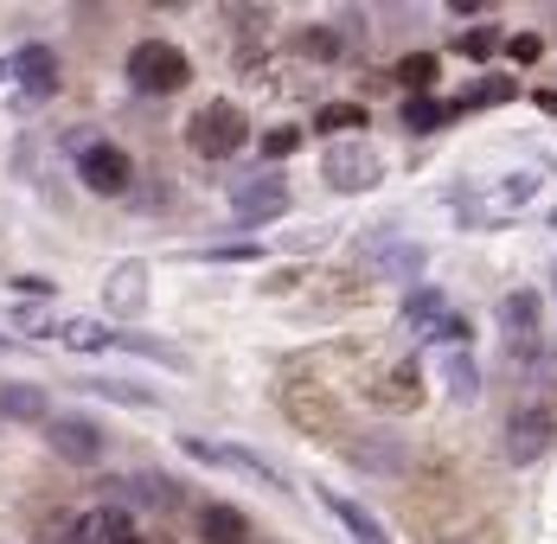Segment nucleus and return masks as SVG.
Returning a JSON list of instances; mask_svg holds the SVG:
<instances>
[{"mask_svg":"<svg viewBox=\"0 0 557 544\" xmlns=\"http://www.w3.org/2000/svg\"><path fill=\"white\" fill-rule=\"evenodd\" d=\"M231 212L244 218V224L282 218V212H288V186H282V180H244V186L231 193Z\"/></svg>","mask_w":557,"mask_h":544,"instance_id":"f8f14e48","label":"nucleus"},{"mask_svg":"<svg viewBox=\"0 0 557 544\" xmlns=\"http://www.w3.org/2000/svg\"><path fill=\"white\" fill-rule=\"evenodd\" d=\"M506 52L519 58V64H532V58L545 52V39H539V33H512V39H506Z\"/></svg>","mask_w":557,"mask_h":544,"instance_id":"c756f323","label":"nucleus"},{"mask_svg":"<svg viewBox=\"0 0 557 544\" xmlns=\"http://www.w3.org/2000/svg\"><path fill=\"white\" fill-rule=\"evenodd\" d=\"M506 97H512V84H506V77H487V84H474V90L461 97V109H481V103H506Z\"/></svg>","mask_w":557,"mask_h":544,"instance_id":"393cba45","label":"nucleus"},{"mask_svg":"<svg viewBox=\"0 0 557 544\" xmlns=\"http://www.w3.org/2000/svg\"><path fill=\"white\" fill-rule=\"evenodd\" d=\"M552 435H557L552 410H539V404H525V410H512V417H506V461H512V468H525V461H539V455L552 448Z\"/></svg>","mask_w":557,"mask_h":544,"instance_id":"423d86ee","label":"nucleus"},{"mask_svg":"<svg viewBox=\"0 0 557 544\" xmlns=\"http://www.w3.org/2000/svg\"><path fill=\"white\" fill-rule=\"evenodd\" d=\"M13 295H20V308H46V301H52V282H46V275H20Z\"/></svg>","mask_w":557,"mask_h":544,"instance_id":"b1692460","label":"nucleus"},{"mask_svg":"<svg viewBox=\"0 0 557 544\" xmlns=\"http://www.w3.org/2000/svg\"><path fill=\"white\" fill-rule=\"evenodd\" d=\"M0 353H7V333H0Z\"/></svg>","mask_w":557,"mask_h":544,"instance_id":"473e14b6","label":"nucleus"},{"mask_svg":"<svg viewBox=\"0 0 557 544\" xmlns=\"http://www.w3.org/2000/svg\"><path fill=\"white\" fill-rule=\"evenodd\" d=\"M397 77H404V84H410V90H417V97H423V90H430V84H436V58H430V52L404 58V64H397Z\"/></svg>","mask_w":557,"mask_h":544,"instance_id":"aec40b11","label":"nucleus"},{"mask_svg":"<svg viewBox=\"0 0 557 544\" xmlns=\"http://www.w3.org/2000/svg\"><path fill=\"white\" fill-rule=\"evenodd\" d=\"M443 379H448V397H455V404H474V397H481V372H474V359H468V346H448V359H443Z\"/></svg>","mask_w":557,"mask_h":544,"instance_id":"6ab92c4d","label":"nucleus"},{"mask_svg":"<svg viewBox=\"0 0 557 544\" xmlns=\"http://www.w3.org/2000/svg\"><path fill=\"white\" fill-rule=\"evenodd\" d=\"M321 499H327V512H334L339 526L352 532V544H391V532L366 512V506H359V499H346V493H334V487H321Z\"/></svg>","mask_w":557,"mask_h":544,"instance_id":"4468645a","label":"nucleus"},{"mask_svg":"<svg viewBox=\"0 0 557 544\" xmlns=\"http://www.w3.org/2000/svg\"><path fill=\"white\" fill-rule=\"evenodd\" d=\"M500 326H506V346L519 353V359H532L539 353V295H506L500 301Z\"/></svg>","mask_w":557,"mask_h":544,"instance_id":"9d476101","label":"nucleus"},{"mask_svg":"<svg viewBox=\"0 0 557 544\" xmlns=\"http://www.w3.org/2000/svg\"><path fill=\"white\" fill-rule=\"evenodd\" d=\"M443 115H448V109L430 103V97H410V103H404V122H410V128H436Z\"/></svg>","mask_w":557,"mask_h":544,"instance_id":"a878e982","label":"nucleus"},{"mask_svg":"<svg viewBox=\"0 0 557 544\" xmlns=\"http://www.w3.org/2000/svg\"><path fill=\"white\" fill-rule=\"evenodd\" d=\"M180 448L193 455V461H206V468H231V474H244V481H257V487H276L288 493L276 468L263 461V455H250V448H231V442H206V435H180Z\"/></svg>","mask_w":557,"mask_h":544,"instance_id":"20e7f679","label":"nucleus"},{"mask_svg":"<svg viewBox=\"0 0 557 544\" xmlns=\"http://www.w3.org/2000/svg\"><path fill=\"white\" fill-rule=\"evenodd\" d=\"M71 544H135V512L128 506H90V512H77Z\"/></svg>","mask_w":557,"mask_h":544,"instance_id":"1a4fd4ad","label":"nucleus"},{"mask_svg":"<svg viewBox=\"0 0 557 544\" xmlns=\"http://www.w3.org/2000/svg\"><path fill=\"white\" fill-rule=\"evenodd\" d=\"M128 84H135L141 97H173V90L193 84V64H186V52H180L173 39H141V46L128 52Z\"/></svg>","mask_w":557,"mask_h":544,"instance_id":"f257e3e1","label":"nucleus"},{"mask_svg":"<svg viewBox=\"0 0 557 544\" xmlns=\"http://www.w3.org/2000/svg\"><path fill=\"white\" fill-rule=\"evenodd\" d=\"M552 288H557V263H552Z\"/></svg>","mask_w":557,"mask_h":544,"instance_id":"2f4dec72","label":"nucleus"},{"mask_svg":"<svg viewBox=\"0 0 557 544\" xmlns=\"http://www.w3.org/2000/svg\"><path fill=\"white\" fill-rule=\"evenodd\" d=\"M455 46H461V52H468V58H487V52H494V46H500V33H487V26H481V33H461Z\"/></svg>","mask_w":557,"mask_h":544,"instance_id":"c85d7f7f","label":"nucleus"},{"mask_svg":"<svg viewBox=\"0 0 557 544\" xmlns=\"http://www.w3.org/2000/svg\"><path fill=\"white\" fill-rule=\"evenodd\" d=\"M0 417H20V423H46L52 404L39 384H0Z\"/></svg>","mask_w":557,"mask_h":544,"instance_id":"dca6fc26","label":"nucleus"},{"mask_svg":"<svg viewBox=\"0 0 557 544\" xmlns=\"http://www.w3.org/2000/svg\"><path fill=\"white\" fill-rule=\"evenodd\" d=\"M199 532H206V544H250V519L237 506H206L199 512Z\"/></svg>","mask_w":557,"mask_h":544,"instance_id":"f3484780","label":"nucleus"},{"mask_svg":"<svg viewBox=\"0 0 557 544\" xmlns=\"http://www.w3.org/2000/svg\"><path fill=\"white\" fill-rule=\"evenodd\" d=\"M103 308L122 314V321H135V314L148 308V270H141V263H115L110 282H103Z\"/></svg>","mask_w":557,"mask_h":544,"instance_id":"ddd939ff","label":"nucleus"},{"mask_svg":"<svg viewBox=\"0 0 557 544\" xmlns=\"http://www.w3.org/2000/svg\"><path fill=\"white\" fill-rule=\"evenodd\" d=\"M372 263L391 270V275H410V270H423V250H417V244H404V250H379Z\"/></svg>","mask_w":557,"mask_h":544,"instance_id":"4be33fe9","label":"nucleus"},{"mask_svg":"<svg viewBox=\"0 0 557 544\" xmlns=\"http://www.w3.org/2000/svg\"><path fill=\"white\" fill-rule=\"evenodd\" d=\"M90 391H97V397H115V404H154V391H141V384H122V379H97Z\"/></svg>","mask_w":557,"mask_h":544,"instance_id":"5701e85b","label":"nucleus"},{"mask_svg":"<svg viewBox=\"0 0 557 544\" xmlns=\"http://www.w3.org/2000/svg\"><path fill=\"white\" fill-rule=\"evenodd\" d=\"M301 52H314V58H339V39L327 33V26H314V33H301Z\"/></svg>","mask_w":557,"mask_h":544,"instance_id":"cd10ccee","label":"nucleus"},{"mask_svg":"<svg viewBox=\"0 0 557 544\" xmlns=\"http://www.w3.org/2000/svg\"><path fill=\"white\" fill-rule=\"evenodd\" d=\"M13 77H20V97H26V103H46V97H58V58L46 52V46H20V58H13Z\"/></svg>","mask_w":557,"mask_h":544,"instance_id":"9b49d317","label":"nucleus"},{"mask_svg":"<svg viewBox=\"0 0 557 544\" xmlns=\"http://www.w3.org/2000/svg\"><path fill=\"white\" fill-rule=\"evenodd\" d=\"M46 448L58 461H77V468H97L103 461V430L90 417H46Z\"/></svg>","mask_w":557,"mask_h":544,"instance_id":"39448f33","label":"nucleus"},{"mask_svg":"<svg viewBox=\"0 0 557 544\" xmlns=\"http://www.w3.org/2000/svg\"><path fill=\"white\" fill-rule=\"evenodd\" d=\"M77 173H84V186H90V193H103V199H122V193H128V180H135L128 154L110 148V141H90V148L77 154Z\"/></svg>","mask_w":557,"mask_h":544,"instance_id":"0eeeda50","label":"nucleus"},{"mask_svg":"<svg viewBox=\"0 0 557 544\" xmlns=\"http://www.w3.org/2000/svg\"><path fill=\"white\" fill-rule=\"evenodd\" d=\"M321 128H327V135H339V128H366V109L359 103H327L321 109Z\"/></svg>","mask_w":557,"mask_h":544,"instance_id":"412c9836","label":"nucleus"},{"mask_svg":"<svg viewBox=\"0 0 557 544\" xmlns=\"http://www.w3.org/2000/svg\"><path fill=\"white\" fill-rule=\"evenodd\" d=\"M301 148V128H270L263 135V154H295Z\"/></svg>","mask_w":557,"mask_h":544,"instance_id":"7c9ffc66","label":"nucleus"},{"mask_svg":"<svg viewBox=\"0 0 557 544\" xmlns=\"http://www.w3.org/2000/svg\"><path fill=\"white\" fill-rule=\"evenodd\" d=\"M346 455H352L359 468H372V474H404V455H397V442H391V435H359Z\"/></svg>","mask_w":557,"mask_h":544,"instance_id":"a211bd4d","label":"nucleus"},{"mask_svg":"<svg viewBox=\"0 0 557 544\" xmlns=\"http://www.w3.org/2000/svg\"><path fill=\"white\" fill-rule=\"evenodd\" d=\"M46 339L71 346V353H110V346H122V333H115L110 321H97V314H58V321L46 326Z\"/></svg>","mask_w":557,"mask_h":544,"instance_id":"6e6552de","label":"nucleus"},{"mask_svg":"<svg viewBox=\"0 0 557 544\" xmlns=\"http://www.w3.org/2000/svg\"><path fill=\"white\" fill-rule=\"evenodd\" d=\"M186 141H193V154H206V161H231V154L250 141V115L237 103H206L186 122Z\"/></svg>","mask_w":557,"mask_h":544,"instance_id":"f03ea898","label":"nucleus"},{"mask_svg":"<svg viewBox=\"0 0 557 544\" xmlns=\"http://www.w3.org/2000/svg\"><path fill=\"white\" fill-rule=\"evenodd\" d=\"M372 397H379L385 410H417V404H423V379H417V366H391L385 379L372 384Z\"/></svg>","mask_w":557,"mask_h":544,"instance_id":"2eb2a0df","label":"nucleus"},{"mask_svg":"<svg viewBox=\"0 0 557 544\" xmlns=\"http://www.w3.org/2000/svg\"><path fill=\"white\" fill-rule=\"evenodd\" d=\"M13 326H20L26 339H46V326H52V314H46V308H13Z\"/></svg>","mask_w":557,"mask_h":544,"instance_id":"bb28decb","label":"nucleus"},{"mask_svg":"<svg viewBox=\"0 0 557 544\" xmlns=\"http://www.w3.org/2000/svg\"><path fill=\"white\" fill-rule=\"evenodd\" d=\"M321 180L334 186V193H372L379 180H385V161H379V148L372 141H327V154H321Z\"/></svg>","mask_w":557,"mask_h":544,"instance_id":"7ed1b4c3","label":"nucleus"}]
</instances>
